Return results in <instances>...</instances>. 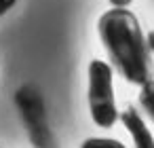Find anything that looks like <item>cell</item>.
Masks as SVG:
<instances>
[{
  "instance_id": "8992f818",
  "label": "cell",
  "mask_w": 154,
  "mask_h": 148,
  "mask_svg": "<svg viewBox=\"0 0 154 148\" xmlns=\"http://www.w3.org/2000/svg\"><path fill=\"white\" fill-rule=\"evenodd\" d=\"M80 148H127L122 142L118 140H110V137H89L82 142Z\"/></svg>"
},
{
  "instance_id": "3957f363",
  "label": "cell",
  "mask_w": 154,
  "mask_h": 148,
  "mask_svg": "<svg viewBox=\"0 0 154 148\" xmlns=\"http://www.w3.org/2000/svg\"><path fill=\"white\" fill-rule=\"evenodd\" d=\"M17 104L21 106V114L28 123V129H30V135H32L34 144L38 148H55L53 137H51L49 127H47V121H45V112H42V104H40L38 93L26 87V89L19 91Z\"/></svg>"
},
{
  "instance_id": "6da1fadb",
  "label": "cell",
  "mask_w": 154,
  "mask_h": 148,
  "mask_svg": "<svg viewBox=\"0 0 154 148\" xmlns=\"http://www.w3.org/2000/svg\"><path fill=\"white\" fill-rule=\"evenodd\" d=\"M97 28L116 70L133 85L141 87L148 83L154 74V66L137 17L125 7H114L101 15Z\"/></svg>"
},
{
  "instance_id": "ba28073f",
  "label": "cell",
  "mask_w": 154,
  "mask_h": 148,
  "mask_svg": "<svg viewBox=\"0 0 154 148\" xmlns=\"http://www.w3.org/2000/svg\"><path fill=\"white\" fill-rule=\"evenodd\" d=\"M131 2H133V0H110L112 7H129Z\"/></svg>"
},
{
  "instance_id": "9c48e42d",
  "label": "cell",
  "mask_w": 154,
  "mask_h": 148,
  "mask_svg": "<svg viewBox=\"0 0 154 148\" xmlns=\"http://www.w3.org/2000/svg\"><path fill=\"white\" fill-rule=\"evenodd\" d=\"M146 43H148V49L154 53V32H150L148 34V38H146Z\"/></svg>"
},
{
  "instance_id": "5b68a950",
  "label": "cell",
  "mask_w": 154,
  "mask_h": 148,
  "mask_svg": "<svg viewBox=\"0 0 154 148\" xmlns=\"http://www.w3.org/2000/svg\"><path fill=\"white\" fill-rule=\"evenodd\" d=\"M139 104L143 106V110L152 116L154 121V78H150L148 83L141 85V91H139Z\"/></svg>"
},
{
  "instance_id": "277c9868",
  "label": "cell",
  "mask_w": 154,
  "mask_h": 148,
  "mask_svg": "<svg viewBox=\"0 0 154 148\" xmlns=\"http://www.w3.org/2000/svg\"><path fill=\"white\" fill-rule=\"evenodd\" d=\"M120 121L127 127V131L131 133V137L135 142V148H154V137H152L148 125L143 123V118L137 114V110L133 106L125 108V112L120 114Z\"/></svg>"
},
{
  "instance_id": "52a82bcc",
  "label": "cell",
  "mask_w": 154,
  "mask_h": 148,
  "mask_svg": "<svg viewBox=\"0 0 154 148\" xmlns=\"http://www.w3.org/2000/svg\"><path fill=\"white\" fill-rule=\"evenodd\" d=\"M15 2H17V0H0V15H5Z\"/></svg>"
},
{
  "instance_id": "7a4b0ae2",
  "label": "cell",
  "mask_w": 154,
  "mask_h": 148,
  "mask_svg": "<svg viewBox=\"0 0 154 148\" xmlns=\"http://www.w3.org/2000/svg\"><path fill=\"white\" fill-rule=\"evenodd\" d=\"M89 108L95 125L99 127L110 129L118 118L112 89V68L101 59H93L89 66Z\"/></svg>"
}]
</instances>
